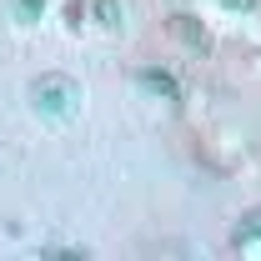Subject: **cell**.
<instances>
[{
	"label": "cell",
	"mask_w": 261,
	"mask_h": 261,
	"mask_svg": "<svg viewBox=\"0 0 261 261\" xmlns=\"http://www.w3.org/2000/svg\"><path fill=\"white\" fill-rule=\"evenodd\" d=\"M81 81L75 75H65V70H45V75H35L31 81V106L35 116H45V121H70L75 111H81Z\"/></svg>",
	"instance_id": "obj_1"
},
{
	"label": "cell",
	"mask_w": 261,
	"mask_h": 261,
	"mask_svg": "<svg viewBox=\"0 0 261 261\" xmlns=\"http://www.w3.org/2000/svg\"><path fill=\"white\" fill-rule=\"evenodd\" d=\"M231 251H236V256H256L261 261V206L236 216V226H231Z\"/></svg>",
	"instance_id": "obj_2"
},
{
	"label": "cell",
	"mask_w": 261,
	"mask_h": 261,
	"mask_svg": "<svg viewBox=\"0 0 261 261\" xmlns=\"http://www.w3.org/2000/svg\"><path fill=\"white\" fill-rule=\"evenodd\" d=\"M136 86H141L151 100H166V106H176V100H181L176 75H171V70H161V65H141V70H136Z\"/></svg>",
	"instance_id": "obj_3"
},
{
	"label": "cell",
	"mask_w": 261,
	"mask_h": 261,
	"mask_svg": "<svg viewBox=\"0 0 261 261\" xmlns=\"http://www.w3.org/2000/svg\"><path fill=\"white\" fill-rule=\"evenodd\" d=\"M166 31H171V40H181L191 56H206V50H211V31H206L196 15H171Z\"/></svg>",
	"instance_id": "obj_4"
},
{
	"label": "cell",
	"mask_w": 261,
	"mask_h": 261,
	"mask_svg": "<svg viewBox=\"0 0 261 261\" xmlns=\"http://www.w3.org/2000/svg\"><path fill=\"white\" fill-rule=\"evenodd\" d=\"M126 15H130V10L121 5V0H91V20H96L106 35H121V31H126Z\"/></svg>",
	"instance_id": "obj_5"
},
{
	"label": "cell",
	"mask_w": 261,
	"mask_h": 261,
	"mask_svg": "<svg viewBox=\"0 0 261 261\" xmlns=\"http://www.w3.org/2000/svg\"><path fill=\"white\" fill-rule=\"evenodd\" d=\"M5 10L15 15V25H35L40 10H45V0H5Z\"/></svg>",
	"instance_id": "obj_6"
},
{
	"label": "cell",
	"mask_w": 261,
	"mask_h": 261,
	"mask_svg": "<svg viewBox=\"0 0 261 261\" xmlns=\"http://www.w3.org/2000/svg\"><path fill=\"white\" fill-rule=\"evenodd\" d=\"M206 5H216V10H226L231 20H241V15H251V10H256V0H206Z\"/></svg>",
	"instance_id": "obj_7"
}]
</instances>
